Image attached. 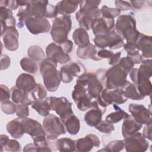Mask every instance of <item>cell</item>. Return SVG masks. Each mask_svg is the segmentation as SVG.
Masks as SVG:
<instances>
[{"label": "cell", "mask_w": 152, "mask_h": 152, "mask_svg": "<svg viewBox=\"0 0 152 152\" xmlns=\"http://www.w3.org/2000/svg\"><path fill=\"white\" fill-rule=\"evenodd\" d=\"M100 1H80V10L75 14V18L80 28L86 30L91 29L93 20L101 16L99 5Z\"/></svg>", "instance_id": "obj_1"}, {"label": "cell", "mask_w": 152, "mask_h": 152, "mask_svg": "<svg viewBox=\"0 0 152 152\" xmlns=\"http://www.w3.org/2000/svg\"><path fill=\"white\" fill-rule=\"evenodd\" d=\"M57 64L53 59L47 58L40 63V71L43 80L44 86L50 92L56 91L61 81L59 71L56 68Z\"/></svg>", "instance_id": "obj_2"}, {"label": "cell", "mask_w": 152, "mask_h": 152, "mask_svg": "<svg viewBox=\"0 0 152 152\" xmlns=\"http://www.w3.org/2000/svg\"><path fill=\"white\" fill-rule=\"evenodd\" d=\"M115 30L124 40H126V43H135L140 34L137 30L135 18L131 14L118 17Z\"/></svg>", "instance_id": "obj_3"}, {"label": "cell", "mask_w": 152, "mask_h": 152, "mask_svg": "<svg viewBox=\"0 0 152 152\" xmlns=\"http://www.w3.org/2000/svg\"><path fill=\"white\" fill-rule=\"evenodd\" d=\"M71 27L72 20L70 15L56 17L50 29V35L53 42L60 45L66 40Z\"/></svg>", "instance_id": "obj_4"}, {"label": "cell", "mask_w": 152, "mask_h": 152, "mask_svg": "<svg viewBox=\"0 0 152 152\" xmlns=\"http://www.w3.org/2000/svg\"><path fill=\"white\" fill-rule=\"evenodd\" d=\"M42 124L46 137L48 140H55L59 135L66 133V129L62 120L53 114L49 113L45 116Z\"/></svg>", "instance_id": "obj_5"}, {"label": "cell", "mask_w": 152, "mask_h": 152, "mask_svg": "<svg viewBox=\"0 0 152 152\" xmlns=\"http://www.w3.org/2000/svg\"><path fill=\"white\" fill-rule=\"evenodd\" d=\"M128 74L118 64L113 65L105 72V86L109 89L121 88L126 81Z\"/></svg>", "instance_id": "obj_6"}, {"label": "cell", "mask_w": 152, "mask_h": 152, "mask_svg": "<svg viewBox=\"0 0 152 152\" xmlns=\"http://www.w3.org/2000/svg\"><path fill=\"white\" fill-rule=\"evenodd\" d=\"M97 99L100 106L106 110V107L112 104H121L127 101V98L124 96L121 88L109 89L103 88L100 94Z\"/></svg>", "instance_id": "obj_7"}, {"label": "cell", "mask_w": 152, "mask_h": 152, "mask_svg": "<svg viewBox=\"0 0 152 152\" xmlns=\"http://www.w3.org/2000/svg\"><path fill=\"white\" fill-rule=\"evenodd\" d=\"M95 46L99 49L109 48L111 50H116L124 45V40L115 31V29L106 35L95 36L93 39Z\"/></svg>", "instance_id": "obj_8"}, {"label": "cell", "mask_w": 152, "mask_h": 152, "mask_svg": "<svg viewBox=\"0 0 152 152\" xmlns=\"http://www.w3.org/2000/svg\"><path fill=\"white\" fill-rule=\"evenodd\" d=\"M49 103L50 109L54 110L60 117L61 120H63L74 114L72 109V103L65 97H54L51 96L46 99Z\"/></svg>", "instance_id": "obj_9"}, {"label": "cell", "mask_w": 152, "mask_h": 152, "mask_svg": "<svg viewBox=\"0 0 152 152\" xmlns=\"http://www.w3.org/2000/svg\"><path fill=\"white\" fill-rule=\"evenodd\" d=\"M124 147L127 152H144L149 146V143L142 134L137 132L125 138L123 140Z\"/></svg>", "instance_id": "obj_10"}, {"label": "cell", "mask_w": 152, "mask_h": 152, "mask_svg": "<svg viewBox=\"0 0 152 152\" xmlns=\"http://www.w3.org/2000/svg\"><path fill=\"white\" fill-rule=\"evenodd\" d=\"M72 98L79 110L84 112L92 108L94 99L88 96L85 87L76 83L72 92Z\"/></svg>", "instance_id": "obj_11"}, {"label": "cell", "mask_w": 152, "mask_h": 152, "mask_svg": "<svg viewBox=\"0 0 152 152\" xmlns=\"http://www.w3.org/2000/svg\"><path fill=\"white\" fill-rule=\"evenodd\" d=\"M86 72L84 65L80 62H71L62 66L59 71L60 78L64 83H71L74 77H79Z\"/></svg>", "instance_id": "obj_12"}, {"label": "cell", "mask_w": 152, "mask_h": 152, "mask_svg": "<svg viewBox=\"0 0 152 152\" xmlns=\"http://www.w3.org/2000/svg\"><path fill=\"white\" fill-rule=\"evenodd\" d=\"M27 30L34 35L48 32L51 29L49 21L45 17H30L25 21Z\"/></svg>", "instance_id": "obj_13"}, {"label": "cell", "mask_w": 152, "mask_h": 152, "mask_svg": "<svg viewBox=\"0 0 152 152\" xmlns=\"http://www.w3.org/2000/svg\"><path fill=\"white\" fill-rule=\"evenodd\" d=\"M128 110L134 119L141 125H146L152 122L151 112L145 106L141 104L131 103Z\"/></svg>", "instance_id": "obj_14"}, {"label": "cell", "mask_w": 152, "mask_h": 152, "mask_svg": "<svg viewBox=\"0 0 152 152\" xmlns=\"http://www.w3.org/2000/svg\"><path fill=\"white\" fill-rule=\"evenodd\" d=\"M115 24L114 19L107 18L100 16L93 20L91 29L95 36H103L114 30Z\"/></svg>", "instance_id": "obj_15"}, {"label": "cell", "mask_w": 152, "mask_h": 152, "mask_svg": "<svg viewBox=\"0 0 152 152\" xmlns=\"http://www.w3.org/2000/svg\"><path fill=\"white\" fill-rule=\"evenodd\" d=\"M46 55L47 58L52 59L56 63L65 64L70 61V57L62 50L60 45L55 42L49 44L46 48Z\"/></svg>", "instance_id": "obj_16"}, {"label": "cell", "mask_w": 152, "mask_h": 152, "mask_svg": "<svg viewBox=\"0 0 152 152\" xmlns=\"http://www.w3.org/2000/svg\"><path fill=\"white\" fill-rule=\"evenodd\" d=\"M75 143V151L78 152H88L91 151L94 147H99L100 145L98 137L93 134H87L86 137L77 140Z\"/></svg>", "instance_id": "obj_17"}, {"label": "cell", "mask_w": 152, "mask_h": 152, "mask_svg": "<svg viewBox=\"0 0 152 152\" xmlns=\"http://www.w3.org/2000/svg\"><path fill=\"white\" fill-rule=\"evenodd\" d=\"M4 47L10 51H15L19 47V34L15 27L8 28L2 35Z\"/></svg>", "instance_id": "obj_18"}, {"label": "cell", "mask_w": 152, "mask_h": 152, "mask_svg": "<svg viewBox=\"0 0 152 152\" xmlns=\"http://www.w3.org/2000/svg\"><path fill=\"white\" fill-rule=\"evenodd\" d=\"M25 133L30 135L33 138L40 136L45 135V132L43 126L37 121L29 118H21Z\"/></svg>", "instance_id": "obj_19"}, {"label": "cell", "mask_w": 152, "mask_h": 152, "mask_svg": "<svg viewBox=\"0 0 152 152\" xmlns=\"http://www.w3.org/2000/svg\"><path fill=\"white\" fill-rule=\"evenodd\" d=\"M135 43L139 51L141 52V55L142 60L149 59L151 58V36H147L140 33Z\"/></svg>", "instance_id": "obj_20"}, {"label": "cell", "mask_w": 152, "mask_h": 152, "mask_svg": "<svg viewBox=\"0 0 152 152\" xmlns=\"http://www.w3.org/2000/svg\"><path fill=\"white\" fill-rule=\"evenodd\" d=\"M36 84L37 83L34 77L27 73L20 74L15 82V86L26 93L31 91L34 88Z\"/></svg>", "instance_id": "obj_21"}, {"label": "cell", "mask_w": 152, "mask_h": 152, "mask_svg": "<svg viewBox=\"0 0 152 152\" xmlns=\"http://www.w3.org/2000/svg\"><path fill=\"white\" fill-rule=\"evenodd\" d=\"M48 4V1H30L27 7L31 17L40 18L45 17Z\"/></svg>", "instance_id": "obj_22"}, {"label": "cell", "mask_w": 152, "mask_h": 152, "mask_svg": "<svg viewBox=\"0 0 152 152\" xmlns=\"http://www.w3.org/2000/svg\"><path fill=\"white\" fill-rule=\"evenodd\" d=\"M142 126V125L137 122L131 115H128L124 119L122 125V135L124 138H125L138 132Z\"/></svg>", "instance_id": "obj_23"}, {"label": "cell", "mask_w": 152, "mask_h": 152, "mask_svg": "<svg viewBox=\"0 0 152 152\" xmlns=\"http://www.w3.org/2000/svg\"><path fill=\"white\" fill-rule=\"evenodd\" d=\"M0 19L1 27V36L10 27H15V18L12 12L8 8H0Z\"/></svg>", "instance_id": "obj_24"}, {"label": "cell", "mask_w": 152, "mask_h": 152, "mask_svg": "<svg viewBox=\"0 0 152 152\" xmlns=\"http://www.w3.org/2000/svg\"><path fill=\"white\" fill-rule=\"evenodd\" d=\"M6 129L12 137L16 139L21 138L25 134L21 118L18 117L8 122L6 125Z\"/></svg>", "instance_id": "obj_25"}, {"label": "cell", "mask_w": 152, "mask_h": 152, "mask_svg": "<svg viewBox=\"0 0 152 152\" xmlns=\"http://www.w3.org/2000/svg\"><path fill=\"white\" fill-rule=\"evenodd\" d=\"M97 47L94 45L90 43L88 45L84 47H78L77 49V56L82 59H91L94 61L101 60L97 56Z\"/></svg>", "instance_id": "obj_26"}, {"label": "cell", "mask_w": 152, "mask_h": 152, "mask_svg": "<svg viewBox=\"0 0 152 152\" xmlns=\"http://www.w3.org/2000/svg\"><path fill=\"white\" fill-rule=\"evenodd\" d=\"M80 2V1L69 0L59 1L56 5L58 14L62 15H69L76 11Z\"/></svg>", "instance_id": "obj_27"}, {"label": "cell", "mask_w": 152, "mask_h": 152, "mask_svg": "<svg viewBox=\"0 0 152 152\" xmlns=\"http://www.w3.org/2000/svg\"><path fill=\"white\" fill-rule=\"evenodd\" d=\"M66 131L72 135H76L80 129V121L74 114L71 115L65 119L62 120Z\"/></svg>", "instance_id": "obj_28"}, {"label": "cell", "mask_w": 152, "mask_h": 152, "mask_svg": "<svg viewBox=\"0 0 152 152\" xmlns=\"http://www.w3.org/2000/svg\"><path fill=\"white\" fill-rule=\"evenodd\" d=\"M102 112L96 108L90 109L84 115V121L90 126L95 127L102 119Z\"/></svg>", "instance_id": "obj_29"}, {"label": "cell", "mask_w": 152, "mask_h": 152, "mask_svg": "<svg viewBox=\"0 0 152 152\" xmlns=\"http://www.w3.org/2000/svg\"><path fill=\"white\" fill-rule=\"evenodd\" d=\"M72 39L78 47H84L88 45L90 42L89 35L86 30L82 28L75 29L72 34Z\"/></svg>", "instance_id": "obj_30"}, {"label": "cell", "mask_w": 152, "mask_h": 152, "mask_svg": "<svg viewBox=\"0 0 152 152\" xmlns=\"http://www.w3.org/2000/svg\"><path fill=\"white\" fill-rule=\"evenodd\" d=\"M124 96L127 99L134 100H141L144 99V96L141 95L138 91L134 84L127 81L125 84L121 88Z\"/></svg>", "instance_id": "obj_31"}, {"label": "cell", "mask_w": 152, "mask_h": 152, "mask_svg": "<svg viewBox=\"0 0 152 152\" xmlns=\"http://www.w3.org/2000/svg\"><path fill=\"white\" fill-rule=\"evenodd\" d=\"M56 149L59 151H75L76 150V143L74 140L64 137L58 139L55 142Z\"/></svg>", "instance_id": "obj_32"}, {"label": "cell", "mask_w": 152, "mask_h": 152, "mask_svg": "<svg viewBox=\"0 0 152 152\" xmlns=\"http://www.w3.org/2000/svg\"><path fill=\"white\" fill-rule=\"evenodd\" d=\"M124 48L127 53V56L133 60L134 64L141 63V55L135 43H126L124 44Z\"/></svg>", "instance_id": "obj_33"}, {"label": "cell", "mask_w": 152, "mask_h": 152, "mask_svg": "<svg viewBox=\"0 0 152 152\" xmlns=\"http://www.w3.org/2000/svg\"><path fill=\"white\" fill-rule=\"evenodd\" d=\"M115 112H111L106 116V121L112 124H116L126 117L128 114L116 104H113Z\"/></svg>", "instance_id": "obj_34"}, {"label": "cell", "mask_w": 152, "mask_h": 152, "mask_svg": "<svg viewBox=\"0 0 152 152\" xmlns=\"http://www.w3.org/2000/svg\"><path fill=\"white\" fill-rule=\"evenodd\" d=\"M31 106L40 116L45 117L49 114V112L51 110L50 105L46 100H36L33 102Z\"/></svg>", "instance_id": "obj_35"}, {"label": "cell", "mask_w": 152, "mask_h": 152, "mask_svg": "<svg viewBox=\"0 0 152 152\" xmlns=\"http://www.w3.org/2000/svg\"><path fill=\"white\" fill-rule=\"evenodd\" d=\"M27 55L29 58L34 60L36 62H41L45 59V53L43 50L39 46L33 45L27 49Z\"/></svg>", "instance_id": "obj_36"}, {"label": "cell", "mask_w": 152, "mask_h": 152, "mask_svg": "<svg viewBox=\"0 0 152 152\" xmlns=\"http://www.w3.org/2000/svg\"><path fill=\"white\" fill-rule=\"evenodd\" d=\"M20 64L21 68L27 72L34 74L37 71V64L36 62L29 57L22 58Z\"/></svg>", "instance_id": "obj_37"}, {"label": "cell", "mask_w": 152, "mask_h": 152, "mask_svg": "<svg viewBox=\"0 0 152 152\" xmlns=\"http://www.w3.org/2000/svg\"><path fill=\"white\" fill-rule=\"evenodd\" d=\"M135 86L141 95L145 97L148 96L151 94L152 86L150 80L140 81Z\"/></svg>", "instance_id": "obj_38"}, {"label": "cell", "mask_w": 152, "mask_h": 152, "mask_svg": "<svg viewBox=\"0 0 152 152\" xmlns=\"http://www.w3.org/2000/svg\"><path fill=\"white\" fill-rule=\"evenodd\" d=\"M46 88L41 84H37L34 88L30 91L31 95L35 101L36 100H45L46 99Z\"/></svg>", "instance_id": "obj_39"}, {"label": "cell", "mask_w": 152, "mask_h": 152, "mask_svg": "<svg viewBox=\"0 0 152 152\" xmlns=\"http://www.w3.org/2000/svg\"><path fill=\"white\" fill-rule=\"evenodd\" d=\"M101 16L107 18L114 19L115 17L119 16L121 10L116 8H110L107 5H103L100 9Z\"/></svg>", "instance_id": "obj_40"}, {"label": "cell", "mask_w": 152, "mask_h": 152, "mask_svg": "<svg viewBox=\"0 0 152 152\" xmlns=\"http://www.w3.org/2000/svg\"><path fill=\"white\" fill-rule=\"evenodd\" d=\"M33 143L37 147L38 151H51L49 147L46 135H40L32 139Z\"/></svg>", "instance_id": "obj_41"}, {"label": "cell", "mask_w": 152, "mask_h": 152, "mask_svg": "<svg viewBox=\"0 0 152 152\" xmlns=\"http://www.w3.org/2000/svg\"><path fill=\"white\" fill-rule=\"evenodd\" d=\"M124 148V142L123 140H113L109 142L103 149L100 150L98 151H109V152H118L121 151Z\"/></svg>", "instance_id": "obj_42"}, {"label": "cell", "mask_w": 152, "mask_h": 152, "mask_svg": "<svg viewBox=\"0 0 152 152\" xmlns=\"http://www.w3.org/2000/svg\"><path fill=\"white\" fill-rule=\"evenodd\" d=\"M95 128L102 133L110 134L115 130V126L113 124L107 121H101L96 126Z\"/></svg>", "instance_id": "obj_43"}, {"label": "cell", "mask_w": 152, "mask_h": 152, "mask_svg": "<svg viewBox=\"0 0 152 152\" xmlns=\"http://www.w3.org/2000/svg\"><path fill=\"white\" fill-rule=\"evenodd\" d=\"M118 64L127 74L129 72V71L134 68V66L133 60L128 56L121 58Z\"/></svg>", "instance_id": "obj_44"}, {"label": "cell", "mask_w": 152, "mask_h": 152, "mask_svg": "<svg viewBox=\"0 0 152 152\" xmlns=\"http://www.w3.org/2000/svg\"><path fill=\"white\" fill-rule=\"evenodd\" d=\"M1 110L7 115H12L16 112V104L10 100L1 102Z\"/></svg>", "instance_id": "obj_45"}, {"label": "cell", "mask_w": 152, "mask_h": 152, "mask_svg": "<svg viewBox=\"0 0 152 152\" xmlns=\"http://www.w3.org/2000/svg\"><path fill=\"white\" fill-rule=\"evenodd\" d=\"M3 149L7 151H20L21 146L17 140L9 139L3 147Z\"/></svg>", "instance_id": "obj_46"}, {"label": "cell", "mask_w": 152, "mask_h": 152, "mask_svg": "<svg viewBox=\"0 0 152 152\" xmlns=\"http://www.w3.org/2000/svg\"><path fill=\"white\" fill-rule=\"evenodd\" d=\"M17 116L19 118H26L29 115L28 106L20 103L16 104V112Z\"/></svg>", "instance_id": "obj_47"}, {"label": "cell", "mask_w": 152, "mask_h": 152, "mask_svg": "<svg viewBox=\"0 0 152 152\" xmlns=\"http://www.w3.org/2000/svg\"><path fill=\"white\" fill-rule=\"evenodd\" d=\"M11 98L10 90L5 85H1V102L9 100Z\"/></svg>", "instance_id": "obj_48"}, {"label": "cell", "mask_w": 152, "mask_h": 152, "mask_svg": "<svg viewBox=\"0 0 152 152\" xmlns=\"http://www.w3.org/2000/svg\"><path fill=\"white\" fill-rule=\"evenodd\" d=\"M58 14V10L56 8V5H52L49 3L47 7L45 17V18H55Z\"/></svg>", "instance_id": "obj_49"}, {"label": "cell", "mask_w": 152, "mask_h": 152, "mask_svg": "<svg viewBox=\"0 0 152 152\" xmlns=\"http://www.w3.org/2000/svg\"><path fill=\"white\" fill-rule=\"evenodd\" d=\"M116 8L121 11H127L129 10H132V7L130 4L129 1H115Z\"/></svg>", "instance_id": "obj_50"}, {"label": "cell", "mask_w": 152, "mask_h": 152, "mask_svg": "<svg viewBox=\"0 0 152 152\" xmlns=\"http://www.w3.org/2000/svg\"><path fill=\"white\" fill-rule=\"evenodd\" d=\"M113 52L110 50H107L106 49H99L97 51V56L98 57L102 59L104 58L110 59L113 55Z\"/></svg>", "instance_id": "obj_51"}, {"label": "cell", "mask_w": 152, "mask_h": 152, "mask_svg": "<svg viewBox=\"0 0 152 152\" xmlns=\"http://www.w3.org/2000/svg\"><path fill=\"white\" fill-rule=\"evenodd\" d=\"M11 59L10 57L5 54H1V69H7L10 65Z\"/></svg>", "instance_id": "obj_52"}, {"label": "cell", "mask_w": 152, "mask_h": 152, "mask_svg": "<svg viewBox=\"0 0 152 152\" xmlns=\"http://www.w3.org/2000/svg\"><path fill=\"white\" fill-rule=\"evenodd\" d=\"M60 46H61L62 50L65 53H69L72 50L73 43L71 40L67 39L64 43H62V44H60Z\"/></svg>", "instance_id": "obj_53"}, {"label": "cell", "mask_w": 152, "mask_h": 152, "mask_svg": "<svg viewBox=\"0 0 152 152\" xmlns=\"http://www.w3.org/2000/svg\"><path fill=\"white\" fill-rule=\"evenodd\" d=\"M152 123V122H151ZM151 123L146 124L143 128L142 135L147 140L151 141L152 140V133H151Z\"/></svg>", "instance_id": "obj_54"}, {"label": "cell", "mask_w": 152, "mask_h": 152, "mask_svg": "<svg viewBox=\"0 0 152 152\" xmlns=\"http://www.w3.org/2000/svg\"><path fill=\"white\" fill-rule=\"evenodd\" d=\"M121 56V52H116L115 53H113V56L109 59L108 64L111 65H115L118 64Z\"/></svg>", "instance_id": "obj_55"}, {"label": "cell", "mask_w": 152, "mask_h": 152, "mask_svg": "<svg viewBox=\"0 0 152 152\" xmlns=\"http://www.w3.org/2000/svg\"><path fill=\"white\" fill-rule=\"evenodd\" d=\"M129 2L133 9H140L145 3V1H130Z\"/></svg>", "instance_id": "obj_56"}, {"label": "cell", "mask_w": 152, "mask_h": 152, "mask_svg": "<svg viewBox=\"0 0 152 152\" xmlns=\"http://www.w3.org/2000/svg\"><path fill=\"white\" fill-rule=\"evenodd\" d=\"M23 151H38V149L34 143H29L26 144L24 146Z\"/></svg>", "instance_id": "obj_57"}, {"label": "cell", "mask_w": 152, "mask_h": 152, "mask_svg": "<svg viewBox=\"0 0 152 152\" xmlns=\"http://www.w3.org/2000/svg\"><path fill=\"white\" fill-rule=\"evenodd\" d=\"M9 140L8 136L5 134H1L0 135V144H1V151H3V147Z\"/></svg>", "instance_id": "obj_58"}, {"label": "cell", "mask_w": 152, "mask_h": 152, "mask_svg": "<svg viewBox=\"0 0 152 152\" xmlns=\"http://www.w3.org/2000/svg\"><path fill=\"white\" fill-rule=\"evenodd\" d=\"M18 5L17 3V1H8V8L12 10H15L17 9Z\"/></svg>", "instance_id": "obj_59"}, {"label": "cell", "mask_w": 152, "mask_h": 152, "mask_svg": "<svg viewBox=\"0 0 152 152\" xmlns=\"http://www.w3.org/2000/svg\"><path fill=\"white\" fill-rule=\"evenodd\" d=\"M30 1H17V3L18 6L23 7L27 6L30 3Z\"/></svg>", "instance_id": "obj_60"}, {"label": "cell", "mask_w": 152, "mask_h": 152, "mask_svg": "<svg viewBox=\"0 0 152 152\" xmlns=\"http://www.w3.org/2000/svg\"><path fill=\"white\" fill-rule=\"evenodd\" d=\"M8 1L3 0L0 1V8H8Z\"/></svg>", "instance_id": "obj_61"}]
</instances>
